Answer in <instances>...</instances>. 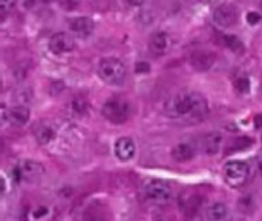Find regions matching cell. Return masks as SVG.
<instances>
[{"instance_id": "cell-1", "label": "cell", "mask_w": 262, "mask_h": 221, "mask_svg": "<svg viewBox=\"0 0 262 221\" xmlns=\"http://www.w3.org/2000/svg\"><path fill=\"white\" fill-rule=\"evenodd\" d=\"M164 112L167 117L184 122H201L209 114V105L206 98L192 91H184L172 95L166 105Z\"/></svg>"}, {"instance_id": "cell-2", "label": "cell", "mask_w": 262, "mask_h": 221, "mask_svg": "<svg viewBox=\"0 0 262 221\" xmlns=\"http://www.w3.org/2000/svg\"><path fill=\"white\" fill-rule=\"evenodd\" d=\"M98 77L107 85H123L127 75L126 65L115 57H106L98 62Z\"/></svg>"}, {"instance_id": "cell-3", "label": "cell", "mask_w": 262, "mask_h": 221, "mask_svg": "<svg viewBox=\"0 0 262 221\" xmlns=\"http://www.w3.org/2000/svg\"><path fill=\"white\" fill-rule=\"evenodd\" d=\"M101 114L107 122H111L114 125H123L130 118L132 106L123 97H112L103 105Z\"/></svg>"}, {"instance_id": "cell-4", "label": "cell", "mask_w": 262, "mask_h": 221, "mask_svg": "<svg viewBox=\"0 0 262 221\" xmlns=\"http://www.w3.org/2000/svg\"><path fill=\"white\" fill-rule=\"evenodd\" d=\"M223 177L230 188H241L250 177V166L246 162H227L223 166Z\"/></svg>"}, {"instance_id": "cell-5", "label": "cell", "mask_w": 262, "mask_h": 221, "mask_svg": "<svg viewBox=\"0 0 262 221\" xmlns=\"http://www.w3.org/2000/svg\"><path fill=\"white\" fill-rule=\"evenodd\" d=\"M144 194L150 202L160 203V205L169 203L173 197L172 188L163 180H149L144 185Z\"/></svg>"}, {"instance_id": "cell-6", "label": "cell", "mask_w": 262, "mask_h": 221, "mask_svg": "<svg viewBox=\"0 0 262 221\" xmlns=\"http://www.w3.org/2000/svg\"><path fill=\"white\" fill-rule=\"evenodd\" d=\"M43 175H45V166L40 162H34V160H26L18 168L14 169L15 182L34 183L38 182Z\"/></svg>"}, {"instance_id": "cell-7", "label": "cell", "mask_w": 262, "mask_h": 221, "mask_svg": "<svg viewBox=\"0 0 262 221\" xmlns=\"http://www.w3.org/2000/svg\"><path fill=\"white\" fill-rule=\"evenodd\" d=\"M239 18V9L235 3H220L215 9H213V20L218 26L223 28H229L233 26Z\"/></svg>"}, {"instance_id": "cell-8", "label": "cell", "mask_w": 262, "mask_h": 221, "mask_svg": "<svg viewBox=\"0 0 262 221\" xmlns=\"http://www.w3.org/2000/svg\"><path fill=\"white\" fill-rule=\"evenodd\" d=\"M49 51L55 55H64L69 54L75 49V40L72 35L66 34V32H55L51 38H49Z\"/></svg>"}, {"instance_id": "cell-9", "label": "cell", "mask_w": 262, "mask_h": 221, "mask_svg": "<svg viewBox=\"0 0 262 221\" xmlns=\"http://www.w3.org/2000/svg\"><path fill=\"white\" fill-rule=\"evenodd\" d=\"M149 48L154 55H164L172 48V37L166 31H155L149 38Z\"/></svg>"}, {"instance_id": "cell-10", "label": "cell", "mask_w": 262, "mask_h": 221, "mask_svg": "<svg viewBox=\"0 0 262 221\" xmlns=\"http://www.w3.org/2000/svg\"><path fill=\"white\" fill-rule=\"evenodd\" d=\"M114 152H115V157L120 162H130L135 157V152H137L135 142L130 137H121V138H118L115 142Z\"/></svg>"}, {"instance_id": "cell-11", "label": "cell", "mask_w": 262, "mask_h": 221, "mask_svg": "<svg viewBox=\"0 0 262 221\" xmlns=\"http://www.w3.org/2000/svg\"><path fill=\"white\" fill-rule=\"evenodd\" d=\"M69 31L74 37L88 38L94 31V22L89 17H75L69 20Z\"/></svg>"}, {"instance_id": "cell-12", "label": "cell", "mask_w": 262, "mask_h": 221, "mask_svg": "<svg viewBox=\"0 0 262 221\" xmlns=\"http://www.w3.org/2000/svg\"><path fill=\"white\" fill-rule=\"evenodd\" d=\"M29 117H31V111L25 105H15V106L9 108L8 111H3V118L15 126H21V125L28 123Z\"/></svg>"}, {"instance_id": "cell-13", "label": "cell", "mask_w": 262, "mask_h": 221, "mask_svg": "<svg viewBox=\"0 0 262 221\" xmlns=\"http://www.w3.org/2000/svg\"><path fill=\"white\" fill-rule=\"evenodd\" d=\"M200 146L206 155H216L223 149V135L218 132H209L201 137Z\"/></svg>"}, {"instance_id": "cell-14", "label": "cell", "mask_w": 262, "mask_h": 221, "mask_svg": "<svg viewBox=\"0 0 262 221\" xmlns=\"http://www.w3.org/2000/svg\"><path fill=\"white\" fill-rule=\"evenodd\" d=\"M215 62H216V55L210 51L200 49L190 55V63L196 71H209Z\"/></svg>"}, {"instance_id": "cell-15", "label": "cell", "mask_w": 262, "mask_h": 221, "mask_svg": "<svg viewBox=\"0 0 262 221\" xmlns=\"http://www.w3.org/2000/svg\"><path fill=\"white\" fill-rule=\"evenodd\" d=\"M207 221H232V212L227 205L224 203H213L209 206L206 212Z\"/></svg>"}, {"instance_id": "cell-16", "label": "cell", "mask_w": 262, "mask_h": 221, "mask_svg": "<svg viewBox=\"0 0 262 221\" xmlns=\"http://www.w3.org/2000/svg\"><path fill=\"white\" fill-rule=\"evenodd\" d=\"M172 157L180 163L190 162L195 157V148L190 143H178L172 149Z\"/></svg>"}, {"instance_id": "cell-17", "label": "cell", "mask_w": 262, "mask_h": 221, "mask_svg": "<svg viewBox=\"0 0 262 221\" xmlns=\"http://www.w3.org/2000/svg\"><path fill=\"white\" fill-rule=\"evenodd\" d=\"M34 135L37 138V142L40 145H49L51 142H54L55 138V129L48 125V123H40L35 129H34Z\"/></svg>"}, {"instance_id": "cell-18", "label": "cell", "mask_w": 262, "mask_h": 221, "mask_svg": "<svg viewBox=\"0 0 262 221\" xmlns=\"http://www.w3.org/2000/svg\"><path fill=\"white\" fill-rule=\"evenodd\" d=\"M88 103L83 100V98H75L72 103H71V112L72 115L75 117H84L88 114Z\"/></svg>"}, {"instance_id": "cell-19", "label": "cell", "mask_w": 262, "mask_h": 221, "mask_svg": "<svg viewBox=\"0 0 262 221\" xmlns=\"http://www.w3.org/2000/svg\"><path fill=\"white\" fill-rule=\"evenodd\" d=\"M233 86H235V89L239 91L241 94H247V92L250 91V80H249V77H246V75H239V77L235 78Z\"/></svg>"}, {"instance_id": "cell-20", "label": "cell", "mask_w": 262, "mask_h": 221, "mask_svg": "<svg viewBox=\"0 0 262 221\" xmlns=\"http://www.w3.org/2000/svg\"><path fill=\"white\" fill-rule=\"evenodd\" d=\"M253 142L250 140V138H236V142H233L230 146H229V149H227V152L230 154V152H236V151H243V149H247L250 145H252Z\"/></svg>"}, {"instance_id": "cell-21", "label": "cell", "mask_w": 262, "mask_h": 221, "mask_svg": "<svg viewBox=\"0 0 262 221\" xmlns=\"http://www.w3.org/2000/svg\"><path fill=\"white\" fill-rule=\"evenodd\" d=\"M224 42H226V45H227L232 51L241 52V51L244 49L243 42H241L236 35H224Z\"/></svg>"}, {"instance_id": "cell-22", "label": "cell", "mask_w": 262, "mask_h": 221, "mask_svg": "<svg viewBox=\"0 0 262 221\" xmlns=\"http://www.w3.org/2000/svg\"><path fill=\"white\" fill-rule=\"evenodd\" d=\"M246 18H247L249 25H258V23L262 20V15L259 14V12H256V11H249Z\"/></svg>"}, {"instance_id": "cell-23", "label": "cell", "mask_w": 262, "mask_h": 221, "mask_svg": "<svg viewBox=\"0 0 262 221\" xmlns=\"http://www.w3.org/2000/svg\"><path fill=\"white\" fill-rule=\"evenodd\" d=\"M48 214H49V209L45 208V206H41V208H37V209L32 211V218H34V220H41V218H45Z\"/></svg>"}, {"instance_id": "cell-24", "label": "cell", "mask_w": 262, "mask_h": 221, "mask_svg": "<svg viewBox=\"0 0 262 221\" xmlns=\"http://www.w3.org/2000/svg\"><path fill=\"white\" fill-rule=\"evenodd\" d=\"M135 69H137V72H140V74H146V72L150 69V66H149L147 63H144V62H138L137 66H135Z\"/></svg>"}, {"instance_id": "cell-25", "label": "cell", "mask_w": 262, "mask_h": 221, "mask_svg": "<svg viewBox=\"0 0 262 221\" xmlns=\"http://www.w3.org/2000/svg\"><path fill=\"white\" fill-rule=\"evenodd\" d=\"M255 126L256 128H262V114L255 117Z\"/></svg>"}, {"instance_id": "cell-26", "label": "cell", "mask_w": 262, "mask_h": 221, "mask_svg": "<svg viewBox=\"0 0 262 221\" xmlns=\"http://www.w3.org/2000/svg\"><path fill=\"white\" fill-rule=\"evenodd\" d=\"M258 171H259V174L262 175V157L258 160Z\"/></svg>"}, {"instance_id": "cell-27", "label": "cell", "mask_w": 262, "mask_h": 221, "mask_svg": "<svg viewBox=\"0 0 262 221\" xmlns=\"http://www.w3.org/2000/svg\"><path fill=\"white\" fill-rule=\"evenodd\" d=\"M88 221H104V220H101V218H98V217H94V218H91V220H88Z\"/></svg>"}, {"instance_id": "cell-28", "label": "cell", "mask_w": 262, "mask_h": 221, "mask_svg": "<svg viewBox=\"0 0 262 221\" xmlns=\"http://www.w3.org/2000/svg\"><path fill=\"white\" fill-rule=\"evenodd\" d=\"M261 142H262V135H261Z\"/></svg>"}, {"instance_id": "cell-29", "label": "cell", "mask_w": 262, "mask_h": 221, "mask_svg": "<svg viewBox=\"0 0 262 221\" xmlns=\"http://www.w3.org/2000/svg\"><path fill=\"white\" fill-rule=\"evenodd\" d=\"M261 6H262V5H261Z\"/></svg>"}]
</instances>
